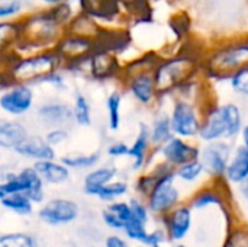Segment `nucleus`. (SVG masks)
<instances>
[{
    "mask_svg": "<svg viewBox=\"0 0 248 247\" xmlns=\"http://www.w3.org/2000/svg\"><path fill=\"white\" fill-rule=\"evenodd\" d=\"M116 176V167L112 165L108 166H100L89 172L84 178V191L89 195H96L97 191L105 186L106 183L112 182L113 178Z\"/></svg>",
    "mask_w": 248,
    "mask_h": 247,
    "instance_id": "26",
    "label": "nucleus"
},
{
    "mask_svg": "<svg viewBox=\"0 0 248 247\" xmlns=\"http://www.w3.org/2000/svg\"><path fill=\"white\" fill-rule=\"evenodd\" d=\"M108 210H109L112 214H115V215H116L121 221H124V223H126L129 218H132L131 208H129V205L125 204V202H115V204H112Z\"/></svg>",
    "mask_w": 248,
    "mask_h": 247,
    "instance_id": "42",
    "label": "nucleus"
},
{
    "mask_svg": "<svg viewBox=\"0 0 248 247\" xmlns=\"http://www.w3.org/2000/svg\"><path fill=\"white\" fill-rule=\"evenodd\" d=\"M227 80H230V87L238 98H248V66L234 71Z\"/></svg>",
    "mask_w": 248,
    "mask_h": 247,
    "instance_id": "35",
    "label": "nucleus"
},
{
    "mask_svg": "<svg viewBox=\"0 0 248 247\" xmlns=\"http://www.w3.org/2000/svg\"><path fill=\"white\" fill-rule=\"evenodd\" d=\"M7 194L4 192V188H3V183H0V199H3Z\"/></svg>",
    "mask_w": 248,
    "mask_h": 247,
    "instance_id": "48",
    "label": "nucleus"
},
{
    "mask_svg": "<svg viewBox=\"0 0 248 247\" xmlns=\"http://www.w3.org/2000/svg\"><path fill=\"white\" fill-rule=\"evenodd\" d=\"M106 247H128L124 240H121L119 237H109L106 240Z\"/></svg>",
    "mask_w": 248,
    "mask_h": 247,
    "instance_id": "47",
    "label": "nucleus"
},
{
    "mask_svg": "<svg viewBox=\"0 0 248 247\" xmlns=\"http://www.w3.org/2000/svg\"><path fill=\"white\" fill-rule=\"evenodd\" d=\"M202 57L203 54L195 48L182 49L170 57H160L153 70L158 100L173 96L183 84L199 77L202 74Z\"/></svg>",
    "mask_w": 248,
    "mask_h": 247,
    "instance_id": "1",
    "label": "nucleus"
},
{
    "mask_svg": "<svg viewBox=\"0 0 248 247\" xmlns=\"http://www.w3.org/2000/svg\"><path fill=\"white\" fill-rule=\"evenodd\" d=\"M151 141H150V134H148V124L145 122H140L138 125V132L135 140L132 141L131 146H128V157H131L132 160V167L135 170L142 169L148 160V157L151 156Z\"/></svg>",
    "mask_w": 248,
    "mask_h": 247,
    "instance_id": "19",
    "label": "nucleus"
},
{
    "mask_svg": "<svg viewBox=\"0 0 248 247\" xmlns=\"http://www.w3.org/2000/svg\"><path fill=\"white\" fill-rule=\"evenodd\" d=\"M0 201L6 208L15 211L17 214H31L32 213V201L22 192L9 194Z\"/></svg>",
    "mask_w": 248,
    "mask_h": 247,
    "instance_id": "33",
    "label": "nucleus"
},
{
    "mask_svg": "<svg viewBox=\"0 0 248 247\" xmlns=\"http://www.w3.org/2000/svg\"><path fill=\"white\" fill-rule=\"evenodd\" d=\"M96 48L97 45L94 39L74 35L70 32H64L62 36L54 45L55 52L60 55L64 64L62 70L74 68L76 66L84 63Z\"/></svg>",
    "mask_w": 248,
    "mask_h": 247,
    "instance_id": "7",
    "label": "nucleus"
},
{
    "mask_svg": "<svg viewBox=\"0 0 248 247\" xmlns=\"http://www.w3.org/2000/svg\"><path fill=\"white\" fill-rule=\"evenodd\" d=\"M124 229L126 230V234L131 237V239H135V240H140L142 243H148V234L145 233V229H144V223L135 220V218H129Z\"/></svg>",
    "mask_w": 248,
    "mask_h": 247,
    "instance_id": "39",
    "label": "nucleus"
},
{
    "mask_svg": "<svg viewBox=\"0 0 248 247\" xmlns=\"http://www.w3.org/2000/svg\"><path fill=\"white\" fill-rule=\"evenodd\" d=\"M0 159H1V151H0Z\"/></svg>",
    "mask_w": 248,
    "mask_h": 247,
    "instance_id": "50",
    "label": "nucleus"
},
{
    "mask_svg": "<svg viewBox=\"0 0 248 247\" xmlns=\"http://www.w3.org/2000/svg\"><path fill=\"white\" fill-rule=\"evenodd\" d=\"M221 199L218 198L217 194L214 192H202L196 197V199L193 201V205L198 207V208H202V207H208V205H212V204H219Z\"/></svg>",
    "mask_w": 248,
    "mask_h": 247,
    "instance_id": "44",
    "label": "nucleus"
},
{
    "mask_svg": "<svg viewBox=\"0 0 248 247\" xmlns=\"http://www.w3.org/2000/svg\"><path fill=\"white\" fill-rule=\"evenodd\" d=\"M103 220H105L106 224H109V226L113 227V229H124V226H125V223L121 221V220H119L115 214H112L109 210H106V211L103 213Z\"/></svg>",
    "mask_w": 248,
    "mask_h": 247,
    "instance_id": "46",
    "label": "nucleus"
},
{
    "mask_svg": "<svg viewBox=\"0 0 248 247\" xmlns=\"http://www.w3.org/2000/svg\"><path fill=\"white\" fill-rule=\"evenodd\" d=\"M106 154L112 159L125 157L128 154V144L125 141H113L108 146Z\"/></svg>",
    "mask_w": 248,
    "mask_h": 247,
    "instance_id": "43",
    "label": "nucleus"
},
{
    "mask_svg": "<svg viewBox=\"0 0 248 247\" xmlns=\"http://www.w3.org/2000/svg\"><path fill=\"white\" fill-rule=\"evenodd\" d=\"M28 134V128L23 122L0 118V148L13 150Z\"/></svg>",
    "mask_w": 248,
    "mask_h": 247,
    "instance_id": "22",
    "label": "nucleus"
},
{
    "mask_svg": "<svg viewBox=\"0 0 248 247\" xmlns=\"http://www.w3.org/2000/svg\"><path fill=\"white\" fill-rule=\"evenodd\" d=\"M126 191H128V185L125 182H113L112 181V182L106 183L105 186H102L97 191L96 197H99L103 201H113L115 198L125 195Z\"/></svg>",
    "mask_w": 248,
    "mask_h": 247,
    "instance_id": "36",
    "label": "nucleus"
},
{
    "mask_svg": "<svg viewBox=\"0 0 248 247\" xmlns=\"http://www.w3.org/2000/svg\"><path fill=\"white\" fill-rule=\"evenodd\" d=\"M129 208H131L132 218H135V220H138L141 223H145L147 221V210H145V207L138 199H132Z\"/></svg>",
    "mask_w": 248,
    "mask_h": 247,
    "instance_id": "45",
    "label": "nucleus"
},
{
    "mask_svg": "<svg viewBox=\"0 0 248 247\" xmlns=\"http://www.w3.org/2000/svg\"><path fill=\"white\" fill-rule=\"evenodd\" d=\"M46 143L52 146L54 148L58 146H62L68 141L70 138V131L65 127H55V128H48L46 134L44 135Z\"/></svg>",
    "mask_w": 248,
    "mask_h": 247,
    "instance_id": "38",
    "label": "nucleus"
},
{
    "mask_svg": "<svg viewBox=\"0 0 248 247\" xmlns=\"http://www.w3.org/2000/svg\"><path fill=\"white\" fill-rule=\"evenodd\" d=\"M158 176L148 194V204L154 213H163L170 210L179 201V189L174 186V169L166 162L160 165Z\"/></svg>",
    "mask_w": 248,
    "mask_h": 247,
    "instance_id": "6",
    "label": "nucleus"
},
{
    "mask_svg": "<svg viewBox=\"0 0 248 247\" xmlns=\"http://www.w3.org/2000/svg\"><path fill=\"white\" fill-rule=\"evenodd\" d=\"M232 153V144L227 140H218L211 143H203L199 147V162L203 166V173L214 178H222L225 175L227 165Z\"/></svg>",
    "mask_w": 248,
    "mask_h": 247,
    "instance_id": "10",
    "label": "nucleus"
},
{
    "mask_svg": "<svg viewBox=\"0 0 248 247\" xmlns=\"http://www.w3.org/2000/svg\"><path fill=\"white\" fill-rule=\"evenodd\" d=\"M199 144H196L193 140H186L177 135H171L166 143H163L160 147L155 148V151L163 157V160L171 166L173 169L187 163L190 160L198 159L199 156Z\"/></svg>",
    "mask_w": 248,
    "mask_h": 247,
    "instance_id": "12",
    "label": "nucleus"
},
{
    "mask_svg": "<svg viewBox=\"0 0 248 247\" xmlns=\"http://www.w3.org/2000/svg\"><path fill=\"white\" fill-rule=\"evenodd\" d=\"M3 188L7 195L22 192L32 202H41L44 199V182L33 167H25L16 175H9Z\"/></svg>",
    "mask_w": 248,
    "mask_h": 247,
    "instance_id": "11",
    "label": "nucleus"
},
{
    "mask_svg": "<svg viewBox=\"0 0 248 247\" xmlns=\"http://www.w3.org/2000/svg\"><path fill=\"white\" fill-rule=\"evenodd\" d=\"M74 4L78 6V1H74V0H64V1H60L51 7H46L49 15L55 19L57 23H60L61 26L67 28V25L73 20V17L77 15L78 10H76ZM80 9V7H78Z\"/></svg>",
    "mask_w": 248,
    "mask_h": 247,
    "instance_id": "31",
    "label": "nucleus"
},
{
    "mask_svg": "<svg viewBox=\"0 0 248 247\" xmlns=\"http://www.w3.org/2000/svg\"><path fill=\"white\" fill-rule=\"evenodd\" d=\"M125 90L134 98V100L144 106L153 108L158 103V92L155 87L153 70H142L125 74L121 77Z\"/></svg>",
    "mask_w": 248,
    "mask_h": 247,
    "instance_id": "8",
    "label": "nucleus"
},
{
    "mask_svg": "<svg viewBox=\"0 0 248 247\" xmlns=\"http://www.w3.org/2000/svg\"><path fill=\"white\" fill-rule=\"evenodd\" d=\"M219 108H221V114H222L225 130H227L225 140L232 143V141L238 140L243 128L246 127L244 112H243L241 106L238 103H235V102L219 103Z\"/></svg>",
    "mask_w": 248,
    "mask_h": 247,
    "instance_id": "20",
    "label": "nucleus"
},
{
    "mask_svg": "<svg viewBox=\"0 0 248 247\" xmlns=\"http://www.w3.org/2000/svg\"><path fill=\"white\" fill-rule=\"evenodd\" d=\"M190 210L189 208H179L170 217V233L174 240L182 239L190 229Z\"/></svg>",
    "mask_w": 248,
    "mask_h": 247,
    "instance_id": "32",
    "label": "nucleus"
},
{
    "mask_svg": "<svg viewBox=\"0 0 248 247\" xmlns=\"http://www.w3.org/2000/svg\"><path fill=\"white\" fill-rule=\"evenodd\" d=\"M13 151L25 159H31L33 162L38 160H49L55 159V148L46 143V140L41 135L28 134L15 148Z\"/></svg>",
    "mask_w": 248,
    "mask_h": 247,
    "instance_id": "18",
    "label": "nucleus"
},
{
    "mask_svg": "<svg viewBox=\"0 0 248 247\" xmlns=\"http://www.w3.org/2000/svg\"><path fill=\"white\" fill-rule=\"evenodd\" d=\"M78 207L68 199H52L41 211L39 218L48 224H64L77 218Z\"/></svg>",
    "mask_w": 248,
    "mask_h": 247,
    "instance_id": "17",
    "label": "nucleus"
},
{
    "mask_svg": "<svg viewBox=\"0 0 248 247\" xmlns=\"http://www.w3.org/2000/svg\"><path fill=\"white\" fill-rule=\"evenodd\" d=\"M148 134H150V141L153 146V150L160 147L163 143H166L171 135V127H170V118L167 112H158L151 124L148 125Z\"/></svg>",
    "mask_w": 248,
    "mask_h": 247,
    "instance_id": "27",
    "label": "nucleus"
},
{
    "mask_svg": "<svg viewBox=\"0 0 248 247\" xmlns=\"http://www.w3.org/2000/svg\"><path fill=\"white\" fill-rule=\"evenodd\" d=\"M19 22L22 38L15 49L16 54L22 52L25 48H28V52L54 48L57 41L65 32V28L55 22L48 9L25 15L19 17Z\"/></svg>",
    "mask_w": 248,
    "mask_h": 247,
    "instance_id": "3",
    "label": "nucleus"
},
{
    "mask_svg": "<svg viewBox=\"0 0 248 247\" xmlns=\"http://www.w3.org/2000/svg\"><path fill=\"white\" fill-rule=\"evenodd\" d=\"M227 179L232 183H244L248 178V147L247 144H238L232 148L230 162L225 169Z\"/></svg>",
    "mask_w": 248,
    "mask_h": 247,
    "instance_id": "21",
    "label": "nucleus"
},
{
    "mask_svg": "<svg viewBox=\"0 0 248 247\" xmlns=\"http://www.w3.org/2000/svg\"><path fill=\"white\" fill-rule=\"evenodd\" d=\"M201 115L202 111L196 102L173 96V103L169 114L173 135L186 140H196L201 127Z\"/></svg>",
    "mask_w": 248,
    "mask_h": 247,
    "instance_id": "5",
    "label": "nucleus"
},
{
    "mask_svg": "<svg viewBox=\"0 0 248 247\" xmlns=\"http://www.w3.org/2000/svg\"><path fill=\"white\" fill-rule=\"evenodd\" d=\"M102 31H103V26L99 22H96L92 16H89L87 13H84L81 10L77 12V15L73 17V20L65 28V32L92 38L94 41L99 38Z\"/></svg>",
    "mask_w": 248,
    "mask_h": 247,
    "instance_id": "24",
    "label": "nucleus"
},
{
    "mask_svg": "<svg viewBox=\"0 0 248 247\" xmlns=\"http://www.w3.org/2000/svg\"><path fill=\"white\" fill-rule=\"evenodd\" d=\"M87 73L97 82H106L112 79H121L122 74V63L113 52L96 48L86 63Z\"/></svg>",
    "mask_w": 248,
    "mask_h": 247,
    "instance_id": "13",
    "label": "nucleus"
},
{
    "mask_svg": "<svg viewBox=\"0 0 248 247\" xmlns=\"http://www.w3.org/2000/svg\"><path fill=\"white\" fill-rule=\"evenodd\" d=\"M201 115V127L198 132V138L202 143H211L218 140H225L227 130L224 124V118L221 114L219 103L212 99L208 103H205L202 108Z\"/></svg>",
    "mask_w": 248,
    "mask_h": 247,
    "instance_id": "14",
    "label": "nucleus"
},
{
    "mask_svg": "<svg viewBox=\"0 0 248 247\" xmlns=\"http://www.w3.org/2000/svg\"><path fill=\"white\" fill-rule=\"evenodd\" d=\"M154 247H160V246H158V245H154Z\"/></svg>",
    "mask_w": 248,
    "mask_h": 247,
    "instance_id": "49",
    "label": "nucleus"
},
{
    "mask_svg": "<svg viewBox=\"0 0 248 247\" xmlns=\"http://www.w3.org/2000/svg\"><path fill=\"white\" fill-rule=\"evenodd\" d=\"M78 7L105 28L116 23L124 16L119 0H78Z\"/></svg>",
    "mask_w": 248,
    "mask_h": 247,
    "instance_id": "15",
    "label": "nucleus"
},
{
    "mask_svg": "<svg viewBox=\"0 0 248 247\" xmlns=\"http://www.w3.org/2000/svg\"><path fill=\"white\" fill-rule=\"evenodd\" d=\"M179 247H185V246H179Z\"/></svg>",
    "mask_w": 248,
    "mask_h": 247,
    "instance_id": "51",
    "label": "nucleus"
},
{
    "mask_svg": "<svg viewBox=\"0 0 248 247\" xmlns=\"http://www.w3.org/2000/svg\"><path fill=\"white\" fill-rule=\"evenodd\" d=\"M36 116L38 121L46 128H55V127L68 128L71 124H74L71 106L60 100H49L42 103L36 109Z\"/></svg>",
    "mask_w": 248,
    "mask_h": 247,
    "instance_id": "16",
    "label": "nucleus"
},
{
    "mask_svg": "<svg viewBox=\"0 0 248 247\" xmlns=\"http://www.w3.org/2000/svg\"><path fill=\"white\" fill-rule=\"evenodd\" d=\"M23 12L22 0H6L0 3V20H9L20 16Z\"/></svg>",
    "mask_w": 248,
    "mask_h": 247,
    "instance_id": "37",
    "label": "nucleus"
},
{
    "mask_svg": "<svg viewBox=\"0 0 248 247\" xmlns=\"http://www.w3.org/2000/svg\"><path fill=\"white\" fill-rule=\"evenodd\" d=\"M62 71L64 70H55V71L46 74L39 83H46V84H49L51 87H54L57 90H64L65 89V77H64Z\"/></svg>",
    "mask_w": 248,
    "mask_h": 247,
    "instance_id": "41",
    "label": "nucleus"
},
{
    "mask_svg": "<svg viewBox=\"0 0 248 247\" xmlns=\"http://www.w3.org/2000/svg\"><path fill=\"white\" fill-rule=\"evenodd\" d=\"M35 105V92L31 84L12 83L0 95V111L9 116H23Z\"/></svg>",
    "mask_w": 248,
    "mask_h": 247,
    "instance_id": "9",
    "label": "nucleus"
},
{
    "mask_svg": "<svg viewBox=\"0 0 248 247\" xmlns=\"http://www.w3.org/2000/svg\"><path fill=\"white\" fill-rule=\"evenodd\" d=\"M102 159L100 151H93V153H78V154H68L61 157V163L68 167V169H93Z\"/></svg>",
    "mask_w": 248,
    "mask_h": 247,
    "instance_id": "29",
    "label": "nucleus"
},
{
    "mask_svg": "<svg viewBox=\"0 0 248 247\" xmlns=\"http://www.w3.org/2000/svg\"><path fill=\"white\" fill-rule=\"evenodd\" d=\"M0 247H35V242L26 234H7L0 237Z\"/></svg>",
    "mask_w": 248,
    "mask_h": 247,
    "instance_id": "40",
    "label": "nucleus"
},
{
    "mask_svg": "<svg viewBox=\"0 0 248 247\" xmlns=\"http://www.w3.org/2000/svg\"><path fill=\"white\" fill-rule=\"evenodd\" d=\"M202 173H203V166L199 162V159L190 160L187 163L174 167V176L185 182H195L198 178L202 176Z\"/></svg>",
    "mask_w": 248,
    "mask_h": 247,
    "instance_id": "34",
    "label": "nucleus"
},
{
    "mask_svg": "<svg viewBox=\"0 0 248 247\" xmlns=\"http://www.w3.org/2000/svg\"><path fill=\"white\" fill-rule=\"evenodd\" d=\"M122 102H124V95L121 90L110 92L105 100L106 115H108V128L112 132H118L122 125Z\"/></svg>",
    "mask_w": 248,
    "mask_h": 247,
    "instance_id": "28",
    "label": "nucleus"
},
{
    "mask_svg": "<svg viewBox=\"0 0 248 247\" xmlns=\"http://www.w3.org/2000/svg\"><path fill=\"white\" fill-rule=\"evenodd\" d=\"M73 111V121L78 127H90L93 122L92 105L89 99L83 93H77L71 106Z\"/></svg>",
    "mask_w": 248,
    "mask_h": 247,
    "instance_id": "30",
    "label": "nucleus"
},
{
    "mask_svg": "<svg viewBox=\"0 0 248 247\" xmlns=\"http://www.w3.org/2000/svg\"><path fill=\"white\" fill-rule=\"evenodd\" d=\"M244 66H248V42L246 38H238L208 49L202 57L201 73L209 80L221 82Z\"/></svg>",
    "mask_w": 248,
    "mask_h": 247,
    "instance_id": "2",
    "label": "nucleus"
},
{
    "mask_svg": "<svg viewBox=\"0 0 248 247\" xmlns=\"http://www.w3.org/2000/svg\"><path fill=\"white\" fill-rule=\"evenodd\" d=\"M22 38L19 19L0 20V55L13 52Z\"/></svg>",
    "mask_w": 248,
    "mask_h": 247,
    "instance_id": "25",
    "label": "nucleus"
},
{
    "mask_svg": "<svg viewBox=\"0 0 248 247\" xmlns=\"http://www.w3.org/2000/svg\"><path fill=\"white\" fill-rule=\"evenodd\" d=\"M42 182L52 183V185H60L64 183L70 178V169L65 167L61 162H55V159L49 160H38L32 166Z\"/></svg>",
    "mask_w": 248,
    "mask_h": 247,
    "instance_id": "23",
    "label": "nucleus"
},
{
    "mask_svg": "<svg viewBox=\"0 0 248 247\" xmlns=\"http://www.w3.org/2000/svg\"><path fill=\"white\" fill-rule=\"evenodd\" d=\"M64 64L54 48L32 51L26 54H16L15 60L7 68L12 83L38 84L46 74L62 70Z\"/></svg>",
    "mask_w": 248,
    "mask_h": 247,
    "instance_id": "4",
    "label": "nucleus"
}]
</instances>
